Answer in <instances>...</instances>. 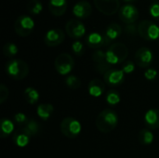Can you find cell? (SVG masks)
<instances>
[{
    "instance_id": "cell-1",
    "label": "cell",
    "mask_w": 159,
    "mask_h": 158,
    "mask_svg": "<svg viewBox=\"0 0 159 158\" xmlns=\"http://www.w3.org/2000/svg\"><path fill=\"white\" fill-rule=\"evenodd\" d=\"M95 124L101 132L109 133L117 127L118 115L114 110L105 109L98 115Z\"/></svg>"
},
{
    "instance_id": "cell-2",
    "label": "cell",
    "mask_w": 159,
    "mask_h": 158,
    "mask_svg": "<svg viewBox=\"0 0 159 158\" xmlns=\"http://www.w3.org/2000/svg\"><path fill=\"white\" fill-rule=\"evenodd\" d=\"M5 70L7 74L15 80L24 79L29 74L28 64L20 59H12L8 61L5 65Z\"/></svg>"
},
{
    "instance_id": "cell-3",
    "label": "cell",
    "mask_w": 159,
    "mask_h": 158,
    "mask_svg": "<svg viewBox=\"0 0 159 158\" xmlns=\"http://www.w3.org/2000/svg\"><path fill=\"white\" fill-rule=\"evenodd\" d=\"M106 60L111 65H116L123 62L128 55L129 50L125 44L123 43H115L109 47V48L105 52Z\"/></svg>"
},
{
    "instance_id": "cell-4",
    "label": "cell",
    "mask_w": 159,
    "mask_h": 158,
    "mask_svg": "<svg viewBox=\"0 0 159 158\" xmlns=\"http://www.w3.org/2000/svg\"><path fill=\"white\" fill-rule=\"evenodd\" d=\"M61 132L69 139L76 138L82 130L81 124L78 120L73 117H65L60 124Z\"/></svg>"
},
{
    "instance_id": "cell-5",
    "label": "cell",
    "mask_w": 159,
    "mask_h": 158,
    "mask_svg": "<svg viewBox=\"0 0 159 158\" xmlns=\"http://www.w3.org/2000/svg\"><path fill=\"white\" fill-rule=\"evenodd\" d=\"M138 34L147 41H155L159 37V27L155 22L144 20L138 24Z\"/></svg>"
},
{
    "instance_id": "cell-6",
    "label": "cell",
    "mask_w": 159,
    "mask_h": 158,
    "mask_svg": "<svg viewBox=\"0 0 159 158\" xmlns=\"http://www.w3.org/2000/svg\"><path fill=\"white\" fill-rule=\"evenodd\" d=\"M34 28V22L30 16L21 15L14 22V30L18 35L25 37L32 34Z\"/></svg>"
},
{
    "instance_id": "cell-7",
    "label": "cell",
    "mask_w": 159,
    "mask_h": 158,
    "mask_svg": "<svg viewBox=\"0 0 159 158\" xmlns=\"http://www.w3.org/2000/svg\"><path fill=\"white\" fill-rule=\"evenodd\" d=\"M56 71L61 75H67L75 67V61L68 53H61L57 56L54 61Z\"/></svg>"
},
{
    "instance_id": "cell-8",
    "label": "cell",
    "mask_w": 159,
    "mask_h": 158,
    "mask_svg": "<svg viewBox=\"0 0 159 158\" xmlns=\"http://www.w3.org/2000/svg\"><path fill=\"white\" fill-rule=\"evenodd\" d=\"M120 20L128 24H133L139 18V10L134 5L127 4L120 7L118 12Z\"/></svg>"
},
{
    "instance_id": "cell-9",
    "label": "cell",
    "mask_w": 159,
    "mask_h": 158,
    "mask_svg": "<svg viewBox=\"0 0 159 158\" xmlns=\"http://www.w3.org/2000/svg\"><path fill=\"white\" fill-rule=\"evenodd\" d=\"M97 9L104 15H114L120 8L119 0H94Z\"/></svg>"
},
{
    "instance_id": "cell-10",
    "label": "cell",
    "mask_w": 159,
    "mask_h": 158,
    "mask_svg": "<svg viewBox=\"0 0 159 158\" xmlns=\"http://www.w3.org/2000/svg\"><path fill=\"white\" fill-rule=\"evenodd\" d=\"M65 31L67 34L74 39H78L84 36L86 34V27L79 20H70L65 25Z\"/></svg>"
},
{
    "instance_id": "cell-11",
    "label": "cell",
    "mask_w": 159,
    "mask_h": 158,
    "mask_svg": "<svg viewBox=\"0 0 159 158\" xmlns=\"http://www.w3.org/2000/svg\"><path fill=\"white\" fill-rule=\"evenodd\" d=\"M154 60V54L152 50L148 47H141L139 48L134 56L135 63L142 68H148Z\"/></svg>"
},
{
    "instance_id": "cell-12",
    "label": "cell",
    "mask_w": 159,
    "mask_h": 158,
    "mask_svg": "<svg viewBox=\"0 0 159 158\" xmlns=\"http://www.w3.org/2000/svg\"><path fill=\"white\" fill-rule=\"evenodd\" d=\"M64 32L61 29L56 28L47 32L44 37V42L48 47H57L64 41Z\"/></svg>"
},
{
    "instance_id": "cell-13",
    "label": "cell",
    "mask_w": 159,
    "mask_h": 158,
    "mask_svg": "<svg viewBox=\"0 0 159 158\" xmlns=\"http://www.w3.org/2000/svg\"><path fill=\"white\" fill-rule=\"evenodd\" d=\"M92 60L95 65L96 70L100 74H105L108 70L111 69V64L106 60V54L102 50H96L92 55Z\"/></svg>"
},
{
    "instance_id": "cell-14",
    "label": "cell",
    "mask_w": 159,
    "mask_h": 158,
    "mask_svg": "<svg viewBox=\"0 0 159 158\" xmlns=\"http://www.w3.org/2000/svg\"><path fill=\"white\" fill-rule=\"evenodd\" d=\"M86 42L88 46L91 48H100L110 45L111 40L108 39L105 34H102L99 33H91L87 36Z\"/></svg>"
},
{
    "instance_id": "cell-15",
    "label": "cell",
    "mask_w": 159,
    "mask_h": 158,
    "mask_svg": "<svg viewBox=\"0 0 159 158\" xmlns=\"http://www.w3.org/2000/svg\"><path fill=\"white\" fill-rule=\"evenodd\" d=\"M125 80V73L123 70L111 68L104 74V81L110 86L121 85Z\"/></svg>"
},
{
    "instance_id": "cell-16",
    "label": "cell",
    "mask_w": 159,
    "mask_h": 158,
    "mask_svg": "<svg viewBox=\"0 0 159 158\" xmlns=\"http://www.w3.org/2000/svg\"><path fill=\"white\" fill-rule=\"evenodd\" d=\"M91 5L85 0L77 2L73 7V14L78 19H87L91 15Z\"/></svg>"
},
{
    "instance_id": "cell-17",
    "label": "cell",
    "mask_w": 159,
    "mask_h": 158,
    "mask_svg": "<svg viewBox=\"0 0 159 158\" xmlns=\"http://www.w3.org/2000/svg\"><path fill=\"white\" fill-rule=\"evenodd\" d=\"M145 125L149 129H159V110L150 109L146 112L144 115Z\"/></svg>"
},
{
    "instance_id": "cell-18",
    "label": "cell",
    "mask_w": 159,
    "mask_h": 158,
    "mask_svg": "<svg viewBox=\"0 0 159 158\" xmlns=\"http://www.w3.org/2000/svg\"><path fill=\"white\" fill-rule=\"evenodd\" d=\"M88 90L90 96L92 97H101L105 90V85L104 82L102 81L101 79L95 78L93 80H91L88 86Z\"/></svg>"
},
{
    "instance_id": "cell-19",
    "label": "cell",
    "mask_w": 159,
    "mask_h": 158,
    "mask_svg": "<svg viewBox=\"0 0 159 158\" xmlns=\"http://www.w3.org/2000/svg\"><path fill=\"white\" fill-rule=\"evenodd\" d=\"M48 9L54 16H62L67 9V0H49Z\"/></svg>"
},
{
    "instance_id": "cell-20",
    "label": "cell",
    "mask_w": 159,
    "mask_h": 158,
    "mask_svg": "<svg viewBox=\"0 0 159 158\" xmlns=\"http://www.w3.org/2000/svg\"><path fill=\"white\" fill-rule=\"evenodd\" d=\"M30 139L31 136L23 129V128L17 129L13 133V137H12L14 143L19 147H25L26 145H28V143L30 142Z\"/></svg>"
},
{
    "instance_id": "cell-21",
    "label": "cell",
    "mask_w": 159,
    "mask_h": 158,
    "mask_svg": "<svg viewBox=\"0 0 159 158\" xmlns=\"http://www.w3.org/2000/svg\"><path fill=\"white\" fill-rule=\"evenodd\" d=\"M122 34V28L119 24L117 23H111L105 30L104 34L107 36L108 39L112 40H116V38H118Z\"/></svg>"
},
{
    "instance_id": "cell-22",
    "label": "cell",
    "mask_w": 159,
    "mask_h": 158,
    "mask_svg": "<svg viewBox=\"0 0 159 158\" xmlns=\"http://www.w3.org/2000/svg\"><path fill=\"white\" fill-rule=\"evenodd\" d=\"M54 108L51 104L47 103V104H40L37 107V115L39 116V118H41L42 120H48L53 114Z\"/></svg>"
},
{
    "instance_id": "cell-23",
    "label": "cell",
    "mask_w": 159,
    "mask_h": 158,
    "mask_svg": "<svg viewBox=\"0 0 159 158\" xmlns=\"http://www.w3.org/2000/svg\"><path fill=\"white\" fill-rule=\"evenodd\" d=\"M0 126H1V137L2 138L7 137L14 131V123L7 118H3L1 120Z\"/></svg>"
},
{
    "instance_id": "cell-24",
    "label": "cell",
    "mask_w": 159,
    "mask_h": 158,
    "mask_svg": "<svg viewBox=\"0 0 159 158\" xmlns=\"http://www.w3.org/2000/svg\"><path fill=\"white\" fill-rule=\"evenodd\" d=\"M23 95L26 102L32 105L35 104L39 100V93L34 88H26L23 92Z\"/></svg>"
},
{
    "instance_id": "cell-25",
    "label": "cell",
    "mask_w": 159,
    "mask_h": 158,
    "mask_svg": "<svg viewBox=\"0 0 159 158\" xmlns=\"http://www.w3.org/2000/svg\"><path fill=\"white\" fill-rule=\"evenodd\" d=\"M139 142L142 144L149 145L154 142V135L149 129H143L139 133Z\"/></svg>"
},
{
    "instance_id": "cell-26",
    "label": "cell",
    "mask_w": 159,
    "mask_h": 158,
    "mask_svg": "<svg viewBox=\"0 0 159 158\" xmlns=\"http://www.w3.org/2000/svg\"><path fill=\"white\" fill-rule=\"evenodd\" d=\"M22 128L31 137L35 136L39 132V129H40L39 124L34 119H29V121Z\"/></svg>"
},
{
    "instance_id": "cell-27",
    "label": "cell",
    "mask_w": 159,
    "mask_h": 158,
    "mask_svg": "<svg viewBox=\"0 0 159 158\" xmlns=\"http://www.w3.org/2000/svg\"><path fill=\"white\" fill-rule=\"evenodd\" d=\"M27 10L33 15L40 14L43 10L42 3L39 0H30L27 4Z\"/></svg>"
},
{
    "instance_id": "cell-28",
    "label": "cell",
    "mask_w": 159,
    "mask_h": 158,
    "mask_svg": "<svg viewBox=\"0 0 159 158\" xmlns=\"http://www.w3.org/2000/svg\"><path fill=\"white\" fill-rule=\"evenodd\" d=\"M3 52L6 57H8V58L14 57L18 53V47L14 43L8 42V43L5 44V46L3 47Z\"/></svg>"
},
{
    "instance_id": "cell-29",
    "label": "cell",
    "mask_w": 159,
    "mask_h": 158,
    "mask_svg": "<svg viewBox=\"0 0 159 158\" xmlns=\"http://www.w3.org/2000/svg\"><path fill=\"white\" fill-rule=\"evenodd\" d=\"M106 102H107L108 104L113 105V106L118 104L119 102H120L119 93L116 90H114V89L108 91V93L106 94Z\"/></svg>"
},
{
    "instance_id": "cell-30",
    "label": "cell",
    "mask_w": 159,
    "mask_h": 158,
    "mask_svg": "<svg viewBox=\"0 0 159 158\" xmlns=\"http://www.w3.org/2000/svg\"><path fill=\"white\" fill-rule=\"evenodd\" d=\"M65 84L71 89H77L81 86V81L75 75H68L65 78Z\"/></svg>"
},
{
    "instance_id": "cell-31",
    "label": "cell",
    "mask_w": 159,
    "mask_h": 158,
    "mask_svg": "<svg viewBox=\"0 0 159 158\" xmlns=\"http://www.w3.org/2000/svg\"><path fill=\"white\" fill-rule=\"evenodd\" d=\"M72 50L73 52L76 55V56H82L84 54L85 48H84V45L82 42L80 41H75L73 43L72 45Z\"/></svg>"
},
{
    "instance_id": "cell-32",
    "label": "cell",
    "mask_w": 159,
    "mask_h": 158,
    "mask_svg": "<svg viewBox=\"0 0 159 158\" xmlns=\"http://www.w3.org/2000/svg\"><path fill=\"white\" fill-rule=\"evenodd\" d=\"M14 120H15V122H16L19 126H20L21 128L29 121V119L27 118V116H26L24 114H22V113H18V114H16V115H14Z\"/></svg>"
},
{
    "instance_id": "cell-33",
    "label": "cell",
    "mask_w": 159,
    "mask_h": 158,
    "mask_svg": "<svg viewBox=\"0 0 159 158\" xmlns=\"http://www.w3.org/2000/svg\"><path fill=\"white\" fill-rule=\"evenodd\" d=\"M149 11H150V14L151 16L157 20H159V2L157 1L155 3H153L149 8Z\"/></svg>"
},
{
    "instance_id": "cell-34",
    "label": "cell",
    "mask_w": 159,
    "mask_h": 158,
    "mask_svg": "<svg viewBox=\"0 0 159 158\" xmlns=\"http://www.w3.org/2000/svg\"><path fill=\"white\" fill-rule=\"evenodd\" d=\"M122 70L125 74H131L134 72L135 70V65H134V62L132 61H127L123 66H122Z\"/></svg>"
},
{
    "instance_id": "cell-35",
    "label": "cell",
    "mask_w": 159,
    "mask_h": 158,
    "mask_svg": "<svg viewBox=\"0 0 159 158\" xmlns=\"http://www.w3.org/2000/svg\"><path fill=\"white\" fill-rule=\"evenodd\" d=\"M7 97H8V88L1 84L0 86V103H4L7 100Z\"/></svg>"
},
{
    "instance_id": "cell-36",
    "label": "cell",
    "mask_w": 159,
    "mask_h": 158,
    "mask_svg": "<svg viewBox=\"0 0 159 158\" xmlns=\"http://www.w3.org/2000/svg\"><path fill=\"white\" fill-rule=\"evenodd\" d=\"M144 76H145V78H146L147 80H154V79H156L157 76V70H155V69L149 68V69H147V70L145 71Z\"/></svg>"
},
{
    "instance_id": "cell-37",
    "label": "cell",
    "mask_w": 159,
    "mask_h": 158,
    "mask_svg": "<svg viewBox=\"0 0 159 158\" xmlns=\"http://www.w3.org/2000/svg\"><path fill=\"white\" fill-rule=\"evenodd\" d=\"M125 32L129 34V35H135L138 33V26L133 24H128L125 27Z\"/></svg>"
},
{
    "instance_id": "cell-38",
    "label": "cell",
    "mask_w": 159,
    "mask_h": 158,
    "mask_svg": "<svg viewBox=\"0 0 159 158\" xmlns=\"http://www.w3.org/2000/svg\"><path fill=\"white\" fill-rule=\"evenodd\" d=\"M124 1H127V2H130V1H133V0H124Z\"/></svg>"
}]
</instances>
